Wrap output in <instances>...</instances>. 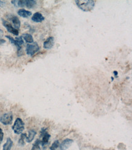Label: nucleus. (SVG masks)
<instances>
[{"instance_id":"f257e3e1","label":"nucleus","mask_w":132,"mask_h":150,"mask_svg":"<svg viewBox=\"0 0 132 150\" xmlns=\"http://www.w3.org/2000/svg\"><path fill=\"white\" fill-rule=\"evenodd\" d=\"M75 3L80 9L84 12L92 10L95 6V1L93 0H77Z\"/></svg>"},{"instance_id":"f03ea898","label":"nucleus","mask_w":132,"mask_h":150,"mask_svg":"<svg viewBox=\"0 0 132 150\" xmlns=\"http://www.w3.org/2000/svg\"><path fill=\"white\" fill-rule=\"evenodd\" d=\"M12 129L17 134H22L24 129V123L20 118H17L12 126Z\"/></svg>"},{"instance_id":"7ed1b4c3","label":"nucleus","mask_w":132,"mask_h":150,"mask_svg":"<svg viewBox=\"0 0 132 150\" xmlns=\"http://www.w3.org/2000/svg\"><path fill=\"white\" fill-rule=\"evenodd\" d=\"M6 37L7 38H8L10 42V43L13 44H14L17 47V50H18V53L20 52V50L22 49V46L23 44L24 43V41L23 40L22 37H17L15 38V39H14L13 38H12V37L9 36V35H6Z\"/></svg>"},{"instance_id":"20e7f679","label":"nucleus","mask_w":132,"mask_h":150,"mask_svg":"<svg viewBox=\"0 0 132 150\" xmlns=\"http://www.w3.org/2000/svg\"><path fill=\"white\" fill-rule=\"evenodd\" d=\"M40 50V47L37 43H32V44H27L26 48V52L27 55L33 56L35 53Z\"/></svg>"},{"instance_id":"39448f33","label":"nucleus","mask_w":132,"mask_h":150,"mask_svg":"<svg viewBox=\"0 0 132 150\" xmlns=\"http://www.w3.org/2000/svg\"><path fill=\"white\" fill-rule=\"evenodd\" d=\"M13 120V114L11 112L3 114L0 117V122L4 125H8L12 124Z\"/></svg>"},{"instance_id":"423d86ee","label":"nucleus","mask_w":132,"mask_h":150,"mask_svg":"<svg viewBox=\"0 0 132 150\" xmlns=\"http://www.w3.org/2000/svg\"><path fill=\"white\" fill-rule=\"evenodd\" d=\"M2 22H3V25L5 27L7 31H8L9 32L13 34V35H16V36L18 35V34H19L18 30L13 28L10 23H9L8 21H6V20H5L4 19H2Z\"/></svg>"},{"instance_id":"0eeeda50","label":"nucleus","mask_w":132,"mask_h":150,"mask_svg":"<svg viewBox=\"0 0 132 150\" xmlns=\"http://www.w3.org/2000/svg\"><path fill=\"white\" fill-rule=\"evenodd\" d=\"M40 138H42V139L40 140V145L42 147L43 149H45L46 148V146L47 145L48 143H49V140L51 138V135L47 132L43 135L40 136Z\"/></svg>"},{"instance_id":"6e6552de","label":"nucleus","mask_w":132,"mask_h":150,"mask_svg":"<svg viewBox=\"0 0 132 150\" xmlns=\"http://www.w3.org/2000/svg\"><path fill=\"white\" fill-rule=\"evenodd\" d=\"M73 143V140L70 139H66L61 143L59 145L60 150H66L71 147V144Z\"/></svg>"},{"instance_id":"1a4fd4ad","label":"nucleus","mask_w":132,"mask_h":150,"mask_svg":"<svg viewBox=\"0 0 132 150\" xmlns=\"http://www.w3.org/2000/svg\"><path fill=\"white\" fill-rule=\"evenodd\" d=\"M54 45V38L53 37H48L43 43V47L46 49H51Z\"/></svg>"},{"instance_id":"9d476101","label":"nucleus","mask_w":132,"mask_h":150,"mask_svg":"<svg viewBox=\"0 0 132 150\" xmlns=\"http://www.w3.org/2000/svg\"><path fill=\"white\" fill-rule=\"evenodd\" d=\"M32 20L34 22L36 23H41L45 20V17L43 16L41 13L39 12L35 13L32 17Z\"/></svg>"},{"instance_id":"9b49d317","label":"nucleus","mask_w":132,"mask_h":150,"mask_svg":"<svg viewBox=\"0 0 132 150\" xmlns=\"http://www.w3.org/2000/svg\"><path fill=\"white\" fill-rule=\"evenodd\" d=\"M9 18L12 21L13 24V26H14V28L18 30L20 28V26H21V22L20 21L19 18L15 15H11Z\"/></svg>"},{"instance_id":"f8f14e48","label":"nucleus","mask_w":132,"mask_h":150,"mask_svg":"<svg viewBox=\"0 0 132 150\" xmlns=\"http://www.w3.org/2000/svg\"><path fill=\"white\" fill-rule=\"evenodd\" d=\"M17 13L19 16L23 18H29L32 15V12L31 11L26 10L25 9H20Z\"/></svg>"},{"instance_id":"ddd939ff","label":"nucleus","mask_w":132,"mask_h":150,"mask_svg":"<svg viewBox=\"0 0 132 150\" xmlns=\"http://www.w3.org/2000/svg\"><path fill=\"white\" fill-rule=\"evenodd\" d=\"M24 2V7H26L28 9H32L34 8V6L36 5L37 1L35 0H25Z\"/></svg>"},{"instance_id":"4468645a","label":"nucleus","mask_w":132,"mask_h":150,"mask_svg":"<svg viewBox=\"0 0 132 150\" xmlns=\"http://www.w3.org/2000/svg\"><path fill=\"white\" fill-rule=\"evenodd\" d=\"M36 134H37V132L36 131L34 130V129H31V130L29 131L28 136H27L26 138V142H28V143L31 142L34 140L35 136H36Z\"/></svg>"},{"instance_id":"2eb2a0df","label":"nucleus","mask_w":132,"mask_h":150,"mask_svg":"<svg viewBox=\"0 0 132 150\" xmlns=\"http://www.w3.org/2000/svg\"><path fill=\"white\" fill-rule=\"evenodd\" d=\"M12 146H13V142L10 138H8L7 139L6 144H4V145H3V150H10Z\"/></svg>"},{"instance_id":"dca6fc26","label":"nucleus","mask_w":132,"mask_h":150,"mask_svg":"<svg viewBox=\"0 0 132 150\" xmlns=\"http://www.w3.org/2000/svg\"><path fill=\"white\" fill-rule=\"evenodd\" d=\"M22 37L27 43H34V38H33L32 35H31V34H29V33H23Z\"/></svg>"},{"instance_id":"f3484780","label":"nucleus","mask_w":132,"mask_h":150,"mask_svg":"<svg viewBox=\"0 0 132 150\" xmlns=\"http://www.w3.org/2000/svg\"><path fill=\"white\" fill-rule=\"evenodd\" d=\"M27 137V135L26 133H23V134H21V136H20V138L19 139V141H18V144L20 145L21 146H24L25 145V142H24V140L26 139Z\"/></svg>"},{"instance_id":"a211bd4d","label":"nucleus","mask_w":132,"mask_h":150,"mask_svg":"<svg viewBox=\"0 0 132 150\" xmlns=\"http://www.w3.org/2000/svg\"><path fill=\"white\" fill-rule=\"evenodd\" d=\"M40 145V140L37 139L33 144L31 150H41Z\"/></svg>"},{"instance_id":"6ab92c4d","label":"nucleus","mask_w":132,"mask_h":150,"mask_svg":"<svg viewBox=\"0 0 132 150\" xmlns=\"http://www.w3.org/2000/svg\"><path fill=\"white\" fill-rule=\"evenodd\" d=\"M59 145H60L59 141L58 140H55L53 142V144H52L51 147H50V149L51 150H56V149L59 147Z\"/></svg>"},{"instance_id":"aec40b11","label":"nucleus","mask_w":132,"mask_h":150,"mask_svg":"<svg viewBox=\"0 0 132 150\" xmlns=\"http://www.w3.org/2000/svg\"><path fill=\"white\" fill-rule=\"evenodd\" d=\"M3 138H4V133L3 132L2 129L0 128V145H1V143L3 142Z\"/></svg>"},{"instance_id":"412c9836","label":"nucleus","mask_w":132,"mask_h":150,"mask_svg":"<svg viewBox=\"0 0 132 150\" xmlns=\"http://www.w3.org/2000/svg\"><path fill=\"white\" fill-rule=\"evenodd\" d=\"M3 35H4V32L3 30L0 29V39H1L3 37Z\"/></svg>"},{"instance_id":"4be33fe9","label":"nucleus","mask_w":132,"mask_h":150,"mask_svg":"<svg viewBox=\"0 0 132 150\" xmlns=\"http://www.w3.org/2000/svg\"><path fill=\"white\" fill-rule=\"evenodd\" d=\"M5 43H6V40H4L3 38L0 39V45H1V44H4Z\"/></svg>"},{"instance_id":"5701e85b","label":"nucleus","mask_w":132,"mask_h":150,"mask_svg":"<svg viewBox=\"0 0 132 150\" xmlns=\"http://www.w3.org/2000/svg\"><path fill=\"white\" fill-rule=\"evenodd\" d=\"M5 5V2L4 1H0V7H3Z\"/></svg>"},{"instance_id":"b1692460","label":"nucleus","mask_w":132,"mask_h":150,"mask_svg":"<svg viewBox=\"0 0 132 150\" xmlns=\"http://www.w3.org/2000/svg\"><path fill=\"white\" fill-rule=\"evenodd\" d=\"M114 74H115V76H116V77H117V72L116 71L114 72Z\"/></svg>"}]
</instances>
